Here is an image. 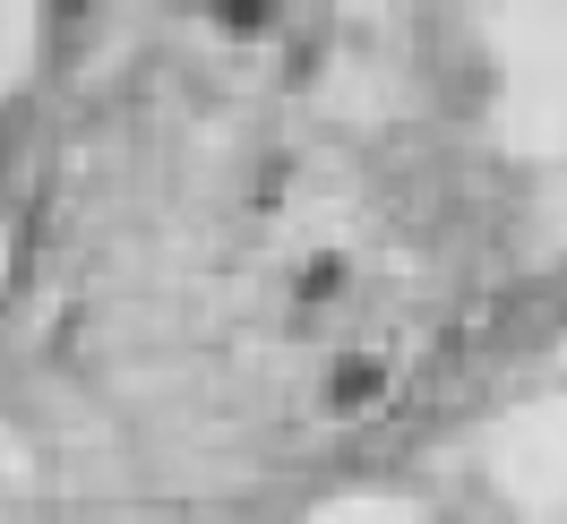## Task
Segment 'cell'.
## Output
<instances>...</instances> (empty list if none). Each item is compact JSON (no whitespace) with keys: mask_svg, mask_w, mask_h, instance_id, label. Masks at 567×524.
<instances>
[{"mask_svg":"<svg viewBox=\"0 0 567 524\" xmlns=\"http://www.w3.org/2000/svg\"><path fill=\"white\" fill-rule=\"evenodd\" d=\"M43 198V112L9 104L0 112V215H27Z\"/></svg>","mask_w":567,"mask_h":524,"instance_id":"1","label":"cell"},{"mask_svg":"<svg viewBox=\"0 0 567 524\" xmlns=\"http://www.w3.org/2000/svg\"><path fill=\"white\" fill-rule=\"evenodd\" d=\"M336 292H344V258L327 249V258H310V276H301V301L319 310V301H336Z\"/></svg>","mask_w":567,"mask_h":524,"instance_id":"3","label":"cell"},{"mask_svg":"<svg viewBox=\"0 0 567 524\" xmlns=\"http://www.w3.org/2000/svg\"><path fill=\"white\" fill-rule=\"evenodd\" d=\"M215 27H224V35H267V27H276V9L241 0V9H215Z\"/></svg>","mask_w":567,"mask_h":524,"instance_id":"4","label":"cell"},{"mask_svg":"<svg viewBox=\"0 0 567 524\" xmlns=\"http://www.w3.org/2000/svg\"><path fill=\"white\" fill-rule=\"evenodd\" d=\"M388 395H395V345H361V352L336 361V379H327V413H336V421H370Z\"/></svg>","mask_w":567,"mask_h":524,"instance_id":"2","label":"cell"}]
</instances>
